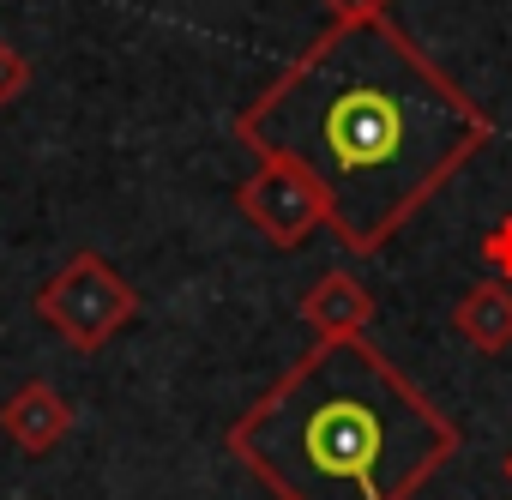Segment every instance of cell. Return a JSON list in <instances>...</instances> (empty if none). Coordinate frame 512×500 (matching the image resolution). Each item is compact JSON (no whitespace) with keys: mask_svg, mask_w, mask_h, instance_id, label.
Returning a JSON list of instances; mask_svg holds the SVG:
<instances>
[{"mask_svg":"<svg viewBox=\"0 0 512 500\" xmlns=\"http://www.w3.org/2000/svg\"><path fill=\"white\" fill-rule=\"evenodd\" d=\"M326 25H368V19H392V0H320Z\"/></svg>","mask_w":512,"mask_h":500,"instance_id":"cell-9","label":"cell"},{"mask_svg":"<svg viewBox=\"0 0 512 500\" xmlns=\"http://www.w3.org/2000/svg\"><path fill=\"white\" fill-rule=\"evenodd\" d=\"M253 157L296 163L350 254L380 247L494 145V115L452 85L398 19L326 25L235 115Z\"/></svg>","mask_w":512,"mask_h":500,"instance_id":"cell-1","label":"cell"},{"mask_svg":"<svg viewBox=\"0 0 512 500\" xmlns=\"http://www.w3.org/2000/svg\"><path fill=\"white\" fill-rule=\"evenodd\" d=\"M506 476H512V452H506Z\"/></svg>","mask_w":512,"mask_h":500,"instance_id":"cell-11","label":"cell"},{"mask_svg":"<svg viewBox=\"0 0 512 500\" xmlns=\"http://www.w3.org/2000/svg\"><path fill=\"white\" fill-rule=\"evenodd\" d=\"M452 326H458V338H464L476 356L512 350V284H506V278L470 284V290L458 296V308H452Z\"/></svg>","mask_w":512,"mask_h":500,"instance_id":"cell-7","label":"cell"},{"mask_svg":"<svg viewBox=\"0 0 512 500\" xmlns=\"http://www.w3.org/2000/svg\"><path fill=\"white\" fill-rule=\"evenodd\" d=\"M278 500H416L458 452L452 416L362 338H314L229 434Z\"/></svg>","mask_w":512,"mask_h":500,"instance_id":"cell-2","label":"cell"},{"mask_svg":"<svg viewBox=\"0 0 512 500\" xmlns=\"http://www.w3.org/2000/svg\"><path fill=\"white\" fill-rule=\"evenodd\" d=\"M482 260L494 266V278H506V284H512V223H500V229L482 241Z\"/></svg>","mask_w":512,"mask_h":500,"instance_id":"cell-10","label":"cell"},{"mask_svg":"<svg viewBox=\"0 0 512 500\" xmlns=\"http://www.w3.org/2000/svg\"><path fill=\"white\" fill-rule=\"evenodd\" d=\"M235 211L260 229L272 247H302L326 223L320 187L296 163H284V157H260V163L247 169V181L235 187Z\"/></svg>","mask_w":512,"mask_h":500,"instance_id":"cell-4","label":"cell"},{"mask_svg":"<svg viewBox=\"0 0 512 500\" xmlns=\"http://www.w3.org/2000/svg\"><path fill=\"white\" fill-rule=\"evenodd\" d=\"M37 314L73 344V350H103L133 314H139V290L103 260V254H73L43 290H37Z\"/></svg>","mask_w":512,"mask_h":500,"instance_id":"cell-3","label":"cell"},{"mask_svg":"<svg viewBox=\"0 0 512 500\" xmlns=\"http://www.w3.org/2000/svg\"><path fill=\"white\" fill-rule=\"evenodd\" d=\"M25 91H31V61H25V49H19V43L0 37V109H13Z\"/></svg>","mask_w":512,"mask_h":500,"instance_id":"cell-8","label":"cell"},{"mask_svg":"<svg viewBox=\"0 0 512 500\" xmlns=\"http://www.w3.org/2000/svg\"><path fill=\"white\" fill-rule=\"evenodd\" d=\"M0 434H7L13 452H25V458H49L73 434V404L61 398V386L25 380V386L7 392V404H0Z\"/></svg>","mask_w":512,"mask_h":500,"instance_id":"cell-5","label":"cell"},{"mask_svg":"<svg viewBox=\"0 0 512 500\" xmlns=\"http://www.w3.org/2000/svg\"><path fill=\"white\" fill-rule=\"evenodd\" d=\"M302 320L314 338H362L374 326V296L350 272H320L302 296Z\"/></svg>","mask_w":512,"mask_h":500,"instance_id":"cell-6","label":"cell"}]
</instances>
